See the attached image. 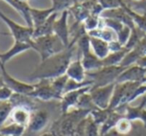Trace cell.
Here are the masks:
<instances>
[{
  "instance_id": "obj_5",
  "label": "cell",
  "mask_w": 146,
  "mask_h": 136,
  "mask_svg": "<svg viewBox=\"0 0 146 136\" xmlns=\"http://www.w3.org/2000/svg\"><path fill=\"white\" fill-rule=\"evenodd\" d=\"M0 19L7 25L11 35L14 38V41L28 43L31 45L33 39V27H29L27 25L23 26V25L18 24L12 19L7 17L1 10H0Z\"/></svg>"
},
{
  "instance_id": "obj_11",
  "label": "cell",
  "mask_w": 146,
  "mask_h": 136,
  "mask_svg": "<svg viewBox=\"0 0 146 136\" xmlns=\"http://www.w3.org/2000/svg\"><path fill=\"white\" fill-rule=\"evenodd\" d=\"M146 76V68L137 64H133L125 68L123 72L119 75L116 80V83L124 82H142Z\"/></svg>"
},
{
  "instance_id": "obj_46",
  "label": "cell",
  "mask_w": 146,
  "mask_h": 136,
  "mask_svg": "<svg viewBox=\"0 0 146 136\" xmlns=\"http://www.w3.org/2000/svg\"><path fill=\"white\" fill-rule=\"evenodd\" d=\"M0 136H4V135H2V134H1V133H0Z\"/></svg>"
},
{
  "instance_id": "obj_23",
  "label": "cell",
  "mask_w": 146,
  "mask_h": 136,
  "mask_svg": "<svg viewBox=\"0 0 146 136\" xmlns=\"http://www.w3.org/2000/svg\"><path fill=\"white\" fill-rule=\"evenodd\" d=\"M124 117V114L122 112H119L117 110H112L111 113L109 114L108 118L105 120L103 124L100 127V136H104L111 131V129H114L117 124V122Z\"/></svg>"
},
{
  "instance_id": "obj_15",
  "label": "cell",
  "mask_w": 146,
  "mask_h": 136,
  "mask_svg": "<svg viewBox=\"0 0 146 136\" xmlns=\"http://www.w3.org/2000/svg\"><path fill=\"white\" fill-rule=\"evenodd\" d=\"M101 17H103V18H112V19H115V20L120 21L124 25L129 27L131 30H133L136 27L133 19L131 18V16L126 12V10L122 6L115 9L104 10L101 14Z\"/></svg>"
},
{
  "instance_id": "obj_26",
  "label": "cell",
  "mask_w": 146,
  "mask_h": 136,
  "mask_svg": "<svg viewBox=\"0 0 146 136\" xmlns=\"http://www.w3.org/2000/svg\"><path fill=\"white\" fill-rule=\"evenodd\" d=\"M121 6L123 7L126 10V12L131 16V18L133 19L134 23H135L136 27H138L140 30H142L143 32L146 33V13L139 14V13H137L136 11L132 10V9L125 3V0L123 1Z\"/></svg>"
},
{
  "instance_id": "obj_2",
  "label": "cell",
  "mask_w": 146,
  "mask_h": 136,
  "mask_svg": "<svg viewBox=\"0 0 146 136\" xmlns=\"http://www.w3.org/2000/svg\"><path fill=\"white\" fill-rule=\"evenodd\" d=\"M31 48L38 52L40 55V62H42L49 57L63 51L66 47L56 35L52 34L32 39Z\"/></svg>"
},
{
  "instance_id": "obj_42",
  "label": "cell",
  "mask_w": 146,
  "mask_h": 136,
  "mask_svg": "<svg viewBox=\"0 0 146 136\" xmlns=\"http://www.w3.org/2000/svg\"><path fill=\"white\" fill-rule=\"evenodd\" d=\"M3 85H4V82H3L2 77H1V76H0V87H2Z\"/></svg>"
},
{
  "instance_id": "obj_8",
  "label": "cell",
  "mask_w": 146,
  "mask_h": 136,
  "mask_svg": "<svg viewBox=\"0 0 146 136\" xmlns=\"http://www.w3.org/2000/svg\"><path fill=\"white\" fill-rule=\"evenodd\" d=\"M115 84L116 83H112L109 85L103 86V87L91 88L89 94L96 107L100 108V109H107L109 107L112 94H113L114 88H115Z\"/></svg>"
},
{
  "instance_id": "obj_40",
  "label": "cell",
  "mask_w": 146,
  "mask_h": 136,
  "mask_svg": "<svg viewBox=\"0 0 146 136\" xmlns=\"http://www.w3.org/2000/svg\"><path fill=\"white\" fill-rule=\"evenodd\" d=\"M136 64L139 65V66L141 67H144V68H146V55L143 57H141V58L139 59V60L136 62Z\"/></svg>"
},
{
  "instance_id": "obj_22",
  "label": "cell",
  "mask_w": 146,
  "mask_h": 136,
  "mask_svg": "<svg viewBox=\"0 0 146 136\" xmlns=\"http://www.w3.org/2000/svg\"><path fill=\"white\" fill-rule=\"evenodd\" d=\"M53 13H54V10L52 9V7H50L48 9H37L31 7L30 15H31V19H32L33 28L38 27L41 24H43Z\"/></svg>"
},
{
  "instance_id": "obj_6",
  "label": "cell",
  "mask_w": 146,
  "mask_h": 136,
  "mask_svg": "<svg viewBox=\"0 0 146 136\" xmlns=\"http://www.w3.org/2000/svg\"><path fill=\"white\" fill-rule=\"evenodd\" d=\"M0 71H1V77L4 82V85L10 88L15 94H21V95H28L30 92L34 90L35 85L27 82H23L16 78L12 77L10 74L7 72L5 65L0 62Z\"/></svg>"
},
{
  "instance_id": "obj_7",
  "label": "cell",
  "mask_w": 146,
  "mask_h": 136,
  "mask_svg": "<svg viewBox=\"0 0 146 136\" xmlns=\"http://www.w3.org/2000/svg\"><path fill=\"white\" fill-rule=\"evenodd\" d=\"M34 85V90L28 94L29 97H31L32 99H38L41 101H50L53 99L61 100V97L51 86L50 79L39 80L38 83Z\"/></svg>"
},
{
  "instance_id": "obj_43",
  "label": "cell",
  "mask_w": 146,
  "mask_h": 136,
  "mask_svg": "<svg viewBox=\"0 0 146 136\" xmlns=\"http://www.w3.org/2000/svg\"><path fill=\"white\" fill-rule=\"evenodd\" d=\"M141 4H143L144 6H146V0H141V1H139Z\"/></svg>"
},
{
  "instance_id": "obj_9",
  "label": "cell",
  "mask_w": 146,
  "mask_h": 136,
  "mask_svg": "<svg viewBox=\"0 0 146 136\" xmlns=\"http://www.w3.org/2000/svg\"><path fill=\"white\" fill-rule=\"evenodd\" d=\"M68 17L69 11L65 10L61 13L60 17L56 19L53 26V34L56 35L64 44L65 47H67L70 44V29L68 27Z\"/></svg>"
},
{
  "instance_id": "obj_1",
  "label": "cell",
  "mask_w": 146,
  "mask_h": 136,
  "mask_svg": "<svg viewBox=\"0 0 146 136\" xmlns=\"http://www.w3.org/2000/svg\"><path fill=\"white\" fill-rule=\"evenodd\" d=\"M82 35H74L70 41V44L63 51L49 57L45 61L40 62L36 69L29 76L30 80H42V79H54L66 73L73 52L75 50V45L77 40Z\"/></svg>"
},
{
  "instance_id": "obj_3",
  "label": "cell",
  "mask_w": 146,
  "mask_h": 136,
  "mask_svg": "<svg viewBox=\"0 0 146 136\" xmlns=\"http://www.w3.org/2000/svg\"><path fill=\"white\" fill-rule=\"evenodd\" d=\"M126 67L121 65L117 66H103L95 71L86 72V79H90L93 82L92 88L103 87L112 83H116L119 75L125 70Z\"/></svg>"
},
{
  "instance_id": "obj_36",
  "label": "cell",
  "mask_w": 146,
  "mask_h": 136,
  "mask_svg": "<svg viewBox=\"0 0 146 136\" xmlns=\"http://www.w3.org/2000/svg\"><path fill=\"white\" fill-rule=\"evenodd\" d=\"M124 0H98V2L102 6L103 10H109V9H115L121 7Z\"/></svg>"
},
{
  "instance_id": "obj_27",
  "label": "cell",
  "mask_w": 146,
  "mask_h": 136,
  "mask_svg": "<svg viewBox=\"0 0 146 136\" xmlns=\"http://www.w3.org/2000/svg\"><path fill=\"white\" fill-rule=\"evenodd\" d=\"M26 128L14 123H10L8 125L0 128V133L4 136H23Z\"/></svg>"
},
{
  "instance_id": "obj_18",
  "label": "cell",
  "mask_w": 146,
  "mask_h": 136,
  "mask_svg": "<svg viewBox=\"0 0 146 136\" xmlns=\"http://www.w3.org/2000/svg\"><path fill=\"white\" fill-rule=\"evenodd\" d=\"M65 74L68 76L69 79L75 80L78 82L86 80V70L84 69L83 65H82L81 59L71 61Z\"/></svg>"
},
{
  "instance_id": "obj_29",
  "label": "cell",
  "mask_w": 146,
  "mask_h": 136,
  "mask_svg": "<svg viewBox=\"0 0 146 136\" xmlns=\"http://www.w3.org/2000/svg\"><path fill=\"white\" fill-rule=\"evenodd\" d=\"M52 9L54 12H63L65 10H69L73 5L81 2V0H51Z\"/></svg>"
},
{
  "instance_id": "obj_34",
  "label": "cell",
  "mask_w": 146,
  "mask_h": 136,
  "mask_svg": "<svg viewBox=\"0 0 146 136\" xmlns=\"http://www.w3.org/2000/svg\"><path fill=\"white\" fill-rule=\"evenodd\" d=\"M132 127H133L132 121H130L129 119H127V118L124 116V117H122L121 119L117 122V124H116L114 129H115L116 133L120 134V135H127L132 130Z\"/></svg>"
},
{
  "instance_id": "obj_4",
  "label": "cell",
  "mask_w": 146,
  "mask_h": 136,
  "mask_svg": "<svg viewBox=\"0 0 146 136\" xmlns=\"http://www.w3.org/2000/svg\"><path fill=\"white\" fill-rule=\"evenodd\" d=\"M76 45H77L78 49L81 52V56H82L81 62L84 67V69L86 70V72L95 71V70H98L103 67L102 60L98 58L92 52L91 47H90V37L87 33L82 35L78 39Z\"/></svg>"
},
{
  "instance_id": "obj_44",
  "label": "cell",
  "mask_w": 146,
  "mask_h": 136,
  "mask_svg": "<svg viewBox=\"0 0 146 136\" xmlns=\"http://www.w3.org/2000/svg\"><path fill=\"white\" fill-rule=\"evenodd\" d=\"M142 83H143V84H146V76L144 77V79L142 80Z\"/></svg>"
},
{
  "instance_id": "obj_20",
  "label": "cell",
  "mask_w": 146,
  "mask_h": 136,
  "mask_svg": "<svg viewBox=\"0 0 146 136\" xmlns=\"http://www.w3.org/2000/svg\"><path fill=\"white\" fill-rule=\"evenodd\" d=\"M57 16H58V13L54 12L53 14L50 15V17H49L43 24H41L40 26H38V27L33 28V39L38 38V37L52 35L53 26H54V22L56 21Z\"/></svg>"
},
{
  "instance_id": "obj_38",
  "label": "cell",
  "mask_w": 146,
  "mask_h": 136,
  "mask_svg": "<svg viewBox=\"0 0 146 136\" xmlns=\"http://www.w3.org/2000/svg\"><path fill=\"white\" fill-rule=\"evenodd\" d=\"M13 94L14 93H13V91L10 89V88L3 85L2 87H0V102L10 101Z\"/></svg>"
},
{
  "instance_id": "obj_45",
  "label": "cell",
  "mask_w": 146,
  "mask_h": 136,
  "mask_svg": "<svg viewBox=\"0 0 146 136\" xmlns=\"http://www.w3.org/2000/svg\"><path fill=\"white\" fill-rule=\"evenodd\" d=\"M132 2H139V1H141V0H131Z\"/></svg>"
},
{
  "instance_id": "obj_19",
  "label": "cell",
  "mask_w": 146,
  "mask_h": 136,
  "mask_svg": "<svg viewBox=\"0 0 146 136\" xmlns=\"http://www.w3.org/2000/svg\"><path fill=\"white\" fill-rule=\"evenodd\" d=\"M4 1L8 3L13 9H15L22 16V18L26 22L27 26L33 27L32 19H31L30 15L31 7L28 5V3L25 2V1H20V0H4Z\"/></svg>"
},
{
  "instance_id": "obj_10",
  "label": "cell",
  "mask_w": 146,
  "mask_h": 136,
  "mask_svg": "<svg viewBox=\"0 0 146 136\" xmlns=\"http://www.w3.org/2000/svg\"><path fill=\"white\" fill-rule=\"evenodd\" d=\"M92 86H87V87L81 88L78 90H73V91L66 92L62 95L60 102V107H61V112L62 114H65L67 112H69V110L73 107H76L78 103V100L81 97L82 94L87 93L91 90Z\"/></svg>"
},
{
  "instance_id": "obj_41",
  "label": "cell",
  "mask_w": 146,
  "mask_h": 136,
  "mask_svg": "<svg viewBox=\"0 0 146 136\" xmlns=\"http://www.w3.org/2000/svg\"><path fill=\"white\" fill-rule=\"evenodd\" d=\"M41 136H54L51 132H46V133H43Z\"/></svg>"
},
{
  "instance_id": "obj_35",
  "label": "cell",
  "mask_w": 146,
  "mask_h": 136,
  "mask_svg": "<svg viewBox=\"0 0 146 136\" xmlns=\"http://www.w3.org/2000/svg\"><path fill=\"white\" fill-rule=\"evenodd\" d=\"M99 25H100V16H95V15H89L83 22V27L85 29L86 33L97 29L99 27Z\"/></svg>"
},
{
  "instance_id": "obj_24",
  "label": "cell",
  "mask_w": 146,
  "mask_h": 136,
  "mask_svg": "<svg viewBox=\"0 0 146 136\" xmlns=\"http://www.w3.org/2000/svg\"><path fill=\"white\" fill-rule=\"evenodd\" d=\"M90 37H96V38L102 39L106 42H112V41L117 40V34L115 31L108 27H99V28L92 30L87 33Z\"/></svg>"
},
{
  "instance_id": "obj_33",
  "label": "cell",
  "mask_w": 146,
  "mask_h": 136,
  "mask_svg": "<svg viewBox=\"0 0 146 136\" xmlns=\"http://www.w3.org/2000/svg\"><path fill=\"white\" fill-rule=\"evenodd\" d=\"M84 136H100L99 125H97L94 122L90 114L86 118L85 127H84Z\"/></svg>"
},
{
  "instance_id": "obj_17",
  "label": "cell",
  "mask_w": 146,
  "mask_h": 136,
  "mask_svg": "<svg viewBox=\"0 0 146 136\" xmlns=\"http://www.w3.org/2000/svg\"><path fill=\"white\" fill-rule=\"evenodd\" d=\"M31 48V45L28 43L24 42H18V41H14V44L10 47L7 51L0 53V62L2 64H6L8 61H10L13 57L17 56V55L21 54L22 52L29 50Z\"/></svg>"
},
{
  "instance_id": "obj_39",
  "label": "cell",
  "mask_w": 146,
  "mask_h": 136,
  "mask_svg": "<svg viewBox=\"0 0 146 136\" xmlns=\"http://www.w3.org/2000/svg\"><path fill=\"white\" fill-rule=\"evenodd\" d=\"M123 48H124V46L120 44L118 40L109 42V51L110 52H117V51L122 50Z\"/></svg>"
},
{
  "instance_id": "obj_21",
  "label": "cell",
  "mask_w": 146,
  "mask_h": 136,
  "mask_svg": "<svg viewBox=\"0 0 146 136\" xmlns=\"http://www.w3.org/2000/svg\"><path fill=\"white\" fill-rule=\"evenodd\" d=\"M90 47L92 52L101 60L107 57V55L110 53L109 43L96 37H90Z\"/></svg>"
},
{
  "instance_id": "obj_31",
  "label": "cell",
  "mask_w": 146,
  "mask_h": 136,
  "mask_svg": "<svg viewBox=\"0 0 146 136\" xmlns=\"http://www.w3.org/2000/svg\"><path fill=\"white\" fill-rule=\"evenodd\" d=\"M13 108H14V105L11 101L0 102V128L4 125L5 121L9 119V116Z\"/></svg>"
},
{
  "instance_id": "obj_28",
  "label": "cell",
  "mask_w": 146,
  "mask_h": 136,
  "mask_svg": "<svg viewBox=\"0 0 146 136\" xmlns=\"http://www.w3.org/2000/svg\"><path fill=\"white\" fill-rule=\"evenodd\" d=\"M75 108L76 109H79V110L88 111L90 113L92 110H94L97 107H96L95 104H94L93 101H92V98H91V96H90L89 92H87V93L82 94L81 97H80L79 100H78V103Z\"/></svg>"
},
{
  "instance_id": "obj_14",
  "label": "cell",
  "mask_w": 146,
  "mask_h": 136,
  "mask_svg": "<svg viewBox=\"0 0 146 136\" xmlns=\"http://www.w3.org/2000/svg\"><path fill=\"white\" fill-rule=\"evenodd\" d=\"M49 113L46 110H34L31 112L30 122L27 129L31 132H39L47 126L49 122Z\"/></svg>"
},
{
  "instance_id": "obj_32",
  "label": "cell",
  "mask_w": 146,
  "mask_h": 136,
  "mask_svg": "<svg viewBox=\"0 0 146 136\" xmlns=\"http://www.w3.org/2000/svg\"><path fill=\"white\" fill-rule=\"evenodd\" d=\"M112 110L110 109H100V108H95L94 110H92L91 112H90V116H91V118L94 120V122H95L97 125L101 126L102 124L105 122V120L108 118V116H109V114L111 113Z\"/></svg>"
},
{
  "instance_id": "obj_25",
  "label": "cell",
  "mask_w": 146,
  "mask_h": 136,
  "mask_svg": "<svg viewBox=\"0 0 146 136\" xmlns=\"http://www.w3.org/2000/svg\"><path fill=\"white\" fill-rule=\"evenodd\" d=\"M130 50H128V49H126L124 47L122 50L117 51V52H110L107 55V57H105L102 60L103 66H117V65H120L122 61H123L124 57L127 55V53Z\"/></svg>"
},
{
  "instance_id": "obj_13",
  "label": "cell",
  "mask_w": 146,
  "mask_h": 136,
  "mask_svg": "<svg viewBox=\"0 0 146 136\" xmlns=\"http://www.w3.org/2000/svg\"><path fill=\"white\" fill-rule=\"evenodd\" d=\"M145 55H146V33L142 37L141 40L138 42V44L132 50H130L127 53V55L124 57L123 61H122L120 65L123 67L131 66L133 64H136V62L141 57L145 56Z\"/></svg>"
},
{
  "instance_id": "obj_12",
  "label": "cell",
  "mask_w": 146,
  "mask_h": 136,
  "mask_svg": "<svg viewBox=\"0 0 146 136\" xmlns=\"http://www.w3.org/2000/svg\"><path fill=\"white\" fill-rule=\"evenodd\" d=\"M146 95L142 98V101L139 105L137 106H131V105H125L124 107V116L130 121L134 120H140L143 123V126L146 128ZM120 108V109H122ZM119 109V110H120Z\"/></svg>"
},
{
  "instance_id": "obj_30",
  "label": "cell",
  "mask_w": 146,
  "mask_h": 136,
  "mask_svg": "<svg viewBox=\"0 0 146 136\" xmlns=\"http://www.w3.org/2000/svg\"><path fill=\"white\" fill-rule=\"evenodd\" d=\"M68 79L69 78L66 74L59 76V77H56V78H54V79H50V83H51L52 88L55 90V92H56L61 98H62L63 92H64L65 86H66V83H67V81H68Z\"/></svg>"
},
{
  "instance_id": "obj_16",
  "label": "cell",
  "mask_w": 146,
  "mask_h": 136,
  "mask_svg": "<svg viewBox=\"0 0 146 136\" xmlns=\"http://www.w3.org/2000/svg\"><path fill=\"white\" fill-rule=\"evenodd\" d=\"M31 112L32 111L26 106H14L13 110L11 111L10 116H9V120H11V123L20 125L27 129L29 122H30Z\"/></svg>"
},
{
  "instance_id": "obj_37",
  "label": "cell",
  "mask_w": 146,
  "mask_h": 136,
  "mask_svg": "<svg viewBox=\"0 0 146 136\" xmlns=\"http://www.w3.org/2000/svg\"><path fill=\"white\" fill-rule=\"evenodd\" d=\"M130 35H131V29L125 25V26L123 27V29H122L120 32L117 33V40L119 41L120 44L123 45V46L125 47L126 43H127L128 40H129Z\"/></svg>"
}]
</instances>
